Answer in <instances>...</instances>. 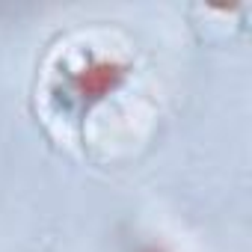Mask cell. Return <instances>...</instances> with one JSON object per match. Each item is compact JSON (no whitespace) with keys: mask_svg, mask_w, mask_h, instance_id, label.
Masks as SVG:
<instances>
[{"mask_svg":"<svg viewBox=\"0 0 252 252\" xmlns=\"http://www.w3.org/2000/svg\"><path fill=\"white\" fill-rule=\"evenodd\" d=\"M125 65L116 63V60H104V57H89L83 63H77L71 68V74L65 77V86H68V101L74 104H95L101 101L104 95H110L122 80H125Z\"/></svg>","mask_w":252,"mask_h":252,"instance_id":"6da1fadb","label":"cell"},{"mask_svg":"<svg viewBox=\"0 0 252 252\" xmlns=\"http://www.w3.org/2000/svg\"><path fill=\"white\" fill-rule=\"evenodd\" d=\"M137 252H166V249H163V246H155V243H143Z\"/></svg>","mask_w":252,"mask_h":252,"instance_id":"7a4b0ae2","label":"cell"}]
</instances>
